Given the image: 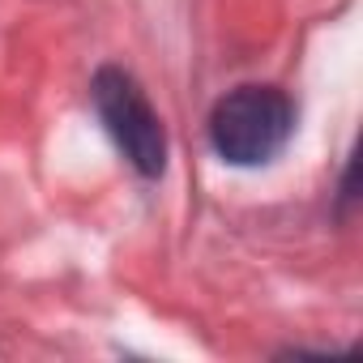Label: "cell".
Returning <instances> with one entry per match:
<instances>
[{
    "mask_svg": "<svg viewBox=\"0 0 363 363\" xmlns=\"http://www.w3.org/2000/svg\"><path fill=\"white\" fill-rule=\"evenodd\" d=\"M295 133V107L278 86H240L210 116V145L231 167H261Z\"/></svg>",
    "mask_w": 363,
    "mask_h": 363,
    "instance_id": "1",
    "label": "cell"
},
{
    "mask_svg": "<svg viewBox=\"0 0 363 363\" xmlns=\"http://www.w3.org/2000/svg\"><path fill=\"white\" fill-rule=\"evenodd\" d=\"M94 107L111 133V141L120 145V154L145 175L158 179L167 171V128L158 120V111L150 107L145 90L137 86L133 73H124L120 65H103L90 82Z\"/></svg>",
    "mask_w": 363,
    "mask_h": 363,
    "instance_id": "2",
    "label": "cell"
}]
</instances>
